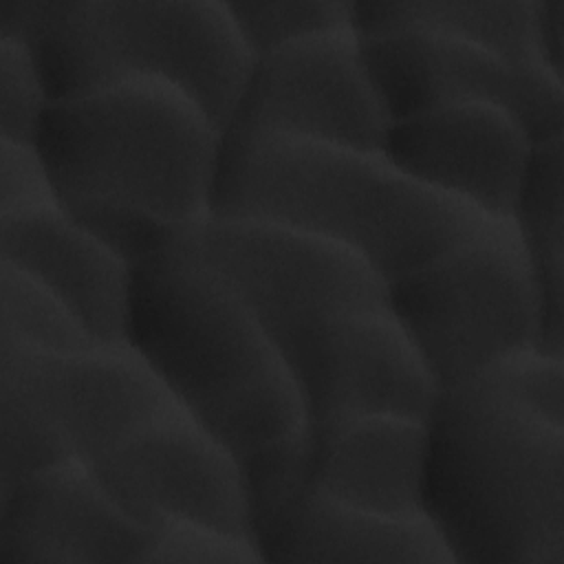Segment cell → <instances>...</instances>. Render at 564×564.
<instances>
[{
    "label": "cell",
    "mask_w": 564,
    "mask_h": 564,
    "mask_svg": "<svg viewBox=\"0 0 564 564\" xmlns=\"http://www.w3.org/2000/svg\"><path fill=\"white\" fill-rule=\"evenodd\" d=\"M185 231L130 267L126 341L245 465L308 436L306 399L264 328Z\"/></svg>",
    "instance_id": "cell-1"
},
{
    "label": "cell",
    "mask_w": 564,
    "mask_h": 564,
    "mask_svg": "<svg viewBox=\"0 0 564 564\" xmlns=\"http://www.w3.org/2000/svg\"><path fill=\"white\" fill-rule=\"evenodd\" d=\"M423 513L460 564H564V423L478 372L425 416Z\"/></svg>",
    "instance_id": "cell-2"
},
{
    "label": "cell",
    "mask_w": 564,
    "mask_h": 564,
    "mask_svg": "<svg viewBox=\"0 0 564 564\" xmlns=\"http://www.w3.org/2000/svg\"><path fill=\"white\" fill-rule=\"evenodd\" d=\"M212 214L324 236L361 256L386 284L489 216L412 178L383 150L282 134L223 141Z\"/></svg>",
    "instance_id": "cell-3"
},
{
    "label": "cell",
    "mask_w": 564,
    "mask_h": 564,
    "mask_svg": "<svg viewBox=\"0 0 564 564\" xmlns=\"http://www.w3.org/2000/svg\"><path fill=\"white\" fill-rule=\"evenodd\" d=\"M33 143L66 212L119 209L176 229L212 214L223 132L167 82L128 77L53 99Z\"/></svg>",
    "instance_id": "cell-4"
},
{
    "label": "cell",
    "mask_w": 564,
    "mask_h": 564,
    "mask_svg": "<svg viewBox=\"0 0 564 564\" xmlns=\"http://www.w3.org/2000/svg\"><path fill=\"white\" fill-rule=\"evenodd\" d=\"M0 35L31 46L51 101L154 77L189 95L220 132L253 62L220 0H0Z\"/></svg>",
    "instance_id": "cell-5"
},
{
    "label": "cell",
    "mask_w": 564,
    "mask_h": 564,
    "mask_svg": "<svg viewBox=\"0 0 564 564\" xmlns=\"http://www.w3.org/2000/svg\"><path fill=\"white\" fill-rule=\"evenodd\" d=\"M386 300L441 388L538 346L535 280L511 218L487 216L445 251L390 280Z\"/></svg>",
    "instance_id": "cell-6"
},
{
    "label": "cell",
    "mask_w": 564,
    "mask_h": 564,
    "mask_svg": "<svg viewBox=\"0 0 564 564\" xmlns=\"http://www.w3.org/2000/svg\"><path fill=\"white\" fill-rule=\"evenodd\" d=\"M185 236L245 302L293 375L333 317L388 304L386 280L361 256L313 231L209 214Z\"/></svg>",
    "instance_id": "cell-7"
},
{
    "label": "cell",
    "mask_w": 564,
    "mask_h": 564,
    "mask_svg": "<svg viewBox=\"0 0 564 564\" xmlns=\"http://www.w3.org/2000/svg\"><path fill=\"white\" fill-rule=\"evenodd\" d=\"M388 123L348 24L253 55L223 141L282 134L381 150Z\"/></svg>",
    "instance_id": "cell-8"
},
{
    "label": "cell",
    "mask_w": 564,
    "mask_h": 564,
    "mask_svg": "<svg viewBox=\"0 0 564 564\" xmlns=\"http://www.w3.org/2000/svg\"><path fill=\"white\" fill-rule=\"evenodd\" d=\"M359 40L368 77L390 121L436 106L489 101L507 108L533 145L564 137V82L542 62L513 64L474 42L423 29Z\"/></svg>",
    "instance_id": "cell-9"
},
{
    "label": "cell",
    "mask_w": 564,
    "mask_h": 564,
    "mask_svg": "<svg viewBox=\"0 0 564 564\" xmlns=\"http://www.w3.org/2000/svg\"><path fill=\"white\" fill-rule=\"evenodd\" d=\"M90 469L110 498L150 531L194 522L251 535L238 460L176 401Z\"/></svg>",
    "instance_id": "cell-10"
},
{
    "label": "cell",
    "mask_w": 564,
    "mask_h": 564,
    "mask_svg": "<svg viewBox=\"0 0 564 564\" xmlns=\"http://www.w3.org/2000/svg\"><path fill=\"white\" fill-rule=\"evenodd\" d=\"M0 379L20 388L86 465L174 403L128 341L42 350L0 339Z\"/></svg>",
    "instance_id": "cell-11"
},
{
    "label": "cell",
    "mask_w": 564,
    "mask_h": 564,
    "mask_svg": "<svg viewBox=\"0 0 564 564\" xmlns=\"http://www.w3.org/2000/svg\"><path fill=\"white\" fill-rule=\"evenodd\" d=\"M295 379L311 425L370 414L425 419L441 390L388 304L333 317Z\"/></svg>",
    "instance_id": "cell-12"
},
{
    "label": "cell",
    "mask_w": 564,
    "mask_h": 564,
    "mask_svg": "<svg viewBox=\"0 0 564 564\" xmlns=\"http://www.w3.org/2000/svg\"><path fill=\"white\" fill-rule=\"evenodd\" d=\"M381 150L427 187L511 218L533 143L507 108L460 101L390 121Z\"/></svg>",
    "instance_id": "cell-13"
},
{
    "label": "cell",
    "mask_w": 564,
    "mask_h": 564,
    "mask_svg": "<svg viewBox=\"0 0 564 564\" xmlns=\"http://www.w3.org/2000/svg\"><path fill=\"white\" fill-rule=\"evenodd\" d=\"M150 540L82 460L0 491V564L141 562Z\"/></svg>",
    "instance_id": "cell-14"
},
{
    "label": "cell",
    "mask_w": 564,
    "mask_h": 564,
    "mask_svg": "<svg viewBox=\"0 0 564 564\" xmlns=\"http://www.w3.org/2000/svg\"><path fill=\"white\" fill-rule=\"evenodd\" d=\"M0 260L42 282L95 341H126L130 264L57 200L0 214Z\"/></svg>",
    "instance_id": "cell-15"
},
{
    "label": "cell",
    "mask_w": 564,
    "mask_h": 564,
    "mask_svg": "<svg viewBox=\"0 0 564 564\" xmlns=\"http://www.w3.org/2000/svg\"><path fill=\"white\" fill-rule=\"evenodd\" d=\"M425 419L370 414L311 425L306 487L390 516L423 513Z\"/></svg>",
    "instance_id": "cell-16"
},
{
    "label": "cell",
    "mask_w": 564,
    "mask_h": 564,
    "mask_svg": "<svg viewBox=\"0 0 564 564\" xmlns=\"http://www.w3.org/2000/svg\"><path fill=\"white\" fill-rule=\"evenodd\" d=\"M262 562H452L425 513L359 509L304 487L253 533Z\"/></svg>",
    "instance_id": "cell-17"
},
{
    "label": "cell",
    "mask_w": 564,
    "mask_h": 564,
    "mask_svg": "<svg viewBox=\"0 0 564 564\" xmlns=\"http://www.w3.org/2000/svg\"><path fill=\"white\" fill-rule=\"evenodd\" d=\"M511 223L535 280L540 311L538 346L564 357V137L533 145Z\"/></svg>",
    "instance_id": "cell-18"
},
{
    "label": "cell",
    "mask_w": 564,
    "mask_h": 564,
    "mask_svg": "<svg viewBox=\"0 0 564 564\" xmlns=\"http://www.w3.org/2000/svg\"><path fill=\"white\" fill-rule=\"evenodd\" d=\"M359 35L423 29L474 42L513 62H540L533 33V0L522 2H352Z\"/></svg>",
    "instance_id": "cell-19"
},
{
    "label": "cell",
    "mask_w": 564,
    "mask_h": 564,
    "mask_svg": "<svg viewBox=\"0 0 564 564\" xmlns=\"http://www.w3.org/2000/svg\"><path fill=\"white\" fill-rule=\"evenodd\" d=\"M0 339L42 350L95 341L62 300L7 260H0Z\"/></svg>",
    "instance_id": "cell-20"
},
{
    "label": "cell",
    "mask_w": 564,
    "mask_h": 564,
    "mask_svg": "<svg viewBox=\"0 0 564 564\" xmlns=\"http://www.w3.org/2000/svg\"><path fill=\"white\" fill-rule=\"evenodd\" d=\"M64 460L75 458L51 423L20 388L0 379V491Z\"/></svg>",
    "instance_id": "cell-21"
},
{
    "label": "cell",
    "mask_w": 564,
    "mask_h": 564,
    "mask_svg": "<svg viewBox=\"0 0 564 564\" xmlns=\"http://www.w3.org/2000/svg\"><path fill=\"white\" fill-rule=\"evenodd\" d=\"M229 9L253 55L311 33L352 24L348 0L229 2Z\"/></svg>",
    "instance_id": "cell-22"
},
{
    "label": "cell",
    "mask_w": 564,
    "mask_h": 564,
    "mask_svg": "<svg viewBox=\"0 0 564 564\" xmlns=\"http://www.w3.org/2000/svg\"><path fill=\"white\" fill-rule=\"evenodd\" d=\"M51 97L31 46L0 35V137L33 143Z\"/></svg>",
    "instance_id": "cell-23"
},
{
    "label": "cell",
    "mask_w": 564,
    "mask_h": 564,
    "mask_svg": "<svg viewBox=\"0 0 564 564\" xmlns=\"http://www.w3.org/2000/svg\"><path fill=\"white\" fill-rule=\"evenodd\" d=\"M480 372L538 412L564 423V361L560 355L529 346L494 361Z\"/></svg>",
    "instance_id": "cell-24"
},
{
    "label": "cell",
    "mask_w": 564,
    "mask_h": 564,
    "mask_svg": "<svg viewBox=\"0 0 564 564\" xmlns=\"http://www.w3.org/2000/svg\"><path fill=\"white\" fill-rule=\"evenodd\" d=\"M141 562H262L251 535L194 522H167L152 531Z\"/></svg>",
    "instance_id": "cell-25"
},
{
    "label": "cell",
    "mask_w": 564,
    "mask_h": 564,
    "mask_svg": "<svg viewBox=\"0 0 564 564\" xmlns=\"http://www.w3.org/2000/svg\"><path fill=\"white\" fill-rule=\"evenodd\" d=\"M55 200L35 143L0 137V214Z\"/></svg>",
    "instance_id": "cell-26"
},
{
    "label": "cell",
    "mask_w": 564,
    "mask_h": 564,
    "mask_svg": "<svg viewBox=\"0 0 564 564\" xmlns=\"http://www.w3.org/2000/svg\"><path fill=\"white\" fill-rule=\"evenodd\" d=\"M533 33L540 62L564 77V0H533Z\"/></svg>",
    "instance_id": "cell-27"
}]
</instances>
